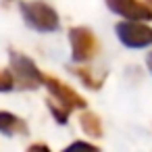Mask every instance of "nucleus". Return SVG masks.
Wrapping results in <instances>:
<instances>
[{"mask_svg": "<svg viewBox=\"0 0 152 152\" xmlns=\"http://www.w3.org/2000/svg\"><path fill=\"white\" fill-rule=\"evenodd\" d=\"M21 15L25 19V23L29 27H34L36 31H56L58 29V15L52 7H48L46 2H40V0H31V2H21L19 4Z\"/></svg>", "mask_w": 152, "mask_h": 152, "instance_id": "1", "label": "nucleus"}, {"mask_svg": "<svg viewBox=\"0 0 152 152\" xmlns=\"http://www.w3.org/2000/svg\"><path fill=\"white\" fill-rule=\"evenodd\" d=\"M11 69H13L17 90H36V88H40L44 83V73L25 54L11 52Z\"/></svg>", "mask_w": 152, "mask_h": 152, "instance_id": "2", "label": "nucleus"}, {"mask_svg": "<svg viewBox=\"0 0 152 152\" xmlns=\"http://www.w3.org/2000/svg\"><path fill=\"white\" fill-rule=\"evenodd\" d=\"M71 40V52H73V61L77 63H86L90 58L96 56L98 52V40L92 34V29L88 27H73L69 34Z\"/></svg>", "mask_w": 152, "mask_h": 152, "instance_id": "3", "label": "nucleus"}, {"mask_svg": "<svg viewBox=\"0 0 152 152\" xmlns=\"http://www.w3.org/2000/svg\"><path fill=\"white\" fill-rule=\"evenodd\" d=\"M117 36L129 48H146L152 44V27L140 21H121L117 25Z\"/></svg>", "mask_w": 152, "mask_h": 152, "instance_id": "4", "label": "nucleus"}, {"mask_svg": "<svg viewBox=\"0 0 152 152\" xmlns=\"http://www.w3.org/2000/svg\"><path fill=\"white\" fill-rule=\"evenodd\" d=\"M44 86L48 88V92H50V96H52L50 100H54L56 104L65 106L67 110H71V108H83V106H86V100H83L73 88L65 86V83L58 81L56 77L44 75Z\"/></svg>", "mask_w": 152, "mask_h": 152, "instance_id": "5", "label": "nucleus"}, {"mask_svg": "<svg viewBox=\"0 0 152 152\" xmlns=\"http://www.w3.org/2000/svg\"><path fill=\"white\" fill-rule=\"evenodd\" d=\"M106 4L113 13L125 17L127 21H144L152 19V9L140 0H106Z\"/></svg>", "mask_w": 152, "mask_h": 152, "instance_id": "6", "label": "nucleus"}, {"mask_svg": "<svg viewBox=\"0 0 152 152\" xmlns=\"http://www.w3.org/2000/svg\"><path fill=\"white\" fill-rule=\"evenodd\" d=\"M0 131L7 133V135H13V133H23L25 131V123L21 119H17L13 113H7V110H0Z\"/></svg>", "mask_w": 152, "mask_h": 152, "instance_id": "7", "label": "nucleus"}, {"mask_svg": "<svg viewBox=\"0 0 152 152\" xmlns=\"http://www.w3.org/2000/svg\"><path fill=\"white\" fill-rule=\"evenodd\" d=\"M79 123H81V129H83L88 135H92V137H100V135H102V123H100L98 115L86 110V113L79 117Z\"/></svg>", "mask_w": 152, "mask_h": 152, "instance_id": "8", "label": "nucleus"}, {"mask_svg": "<svg viewBox=\"0 0 152 152\" xmlns=\"http://www.w3.org/2000/svg\"><path fill=\"white\" fill-rule=\"evenodd\" d=\"M73 73H75V75H79V77H81V81H83L88 88H92V90H98V88L102 86V81H100V79H94V77L90 75V71H88V69H79V67H75V69H73Z\"/></svg>", "mask_w": 152, "mask_h": 152, "instance_id": "9", "label": "nucleus"}, {"mask_svg": "<svg viewBox=\"0 0 152 152\" xmlns=\"http://www.w3.org/2000/svg\"><path fill=\"white\" fill-rule=\"evenodd\" d=\"M48 108L52 110V115H54V119H56L58 123H67V119H69V110H67L65 106L56 104L54 100H48Z\"/></svg>", "mask_w": 152, "mask_h": 152, "instance_id": "10", "label": "nucleus"}, {"mask_svg": "<svg viewBox=\"0 0 152 152\" xmlns=\"http://www.w3.org/2000/svg\"><path fill=\"white\" fill-rule=\"evenodd\" d=\"M63 152H98V148L94 144H90V142H73Z\"/></svg>", "mask_w": 152, "mask_h": 152, "instance_id": "11", "label": "nucleus"}, {"mask_svg": "<svg viewBox=\"0 0 152 152\" xmlns=\"http://www.w3.org/2000/svg\"><path fill=\"white\" fill-rule=\"evenodd\" d=\"M15 88V77L11 71H0V92H11Z\"/></svg>", "mask_w": 152, "mask_h": 152, "instance_id": "12", "label": "nucleus"}, {"mask_svg": "<svg viewBox=\"0 0 152 152\" xmlns=\"http://www.w3.org/2000/svg\"><path fill=\"white\" fill-rule=\"evenodd\" d=\"M27 152H50V148L44 146V144H31V146L27 148Z\"/></svg>", "mask_w": 152, "mask_h": 152, "instance_id": "13", "label": "nucleus"}, {"mask_svg": "<svg viewBox=\"0 0 152 152\" xmlns=\"http://www.w3.org/2000/svg\"><path fill=\"white\" fill-rule=\"evenodd\" d=\"M146 63H148V69H150V73H152V52L148 54V61H146Z\"/></svg>", "mask_w": 152, "mask_h": 152, "instance_id": "14", "label": "nucleus"}, {"mask_svg": "<svg viewBox=\"0 0 152 152\" xmlns=\"http://www.w3.org/2000/svg\"><path fill=\"white\" fill-rule=\"evenodd\" d=\"M148 7H150V9H152V0H148Z\"/></svg>", "mask_w": 152, "mask_h": 152, "instance_id": "15", "label": "nucleus"}]
</instances>
